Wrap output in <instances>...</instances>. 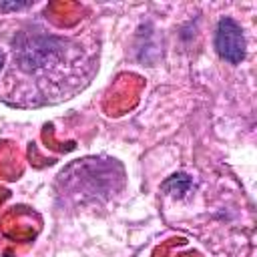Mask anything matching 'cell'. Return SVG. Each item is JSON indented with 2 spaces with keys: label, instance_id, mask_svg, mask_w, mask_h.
I'll use <instances>...</instances> for the list:
<instances>
[{
  "label": "cell",
  "instance_id": "277c9868",
  "mask_svg": "<svg viewBox=\"0 0 257 257\" xmlns=\"http://www.w3.org/2000/svg\"><path fill=\"white\" fill-rule=\"evenodd\" d=\"M2 66H4V54H2V50H0V70H2Z\"/></svg>",
  "mask_w": 257,
  "mask_h": 257
},
{
  "label": "cell",
  "instance_id": "7a4b0ae2",
  "mask_svg": "<svg viewBox=\"0 0 257 257\" xmlns=\"http://www.w3.org/2000/svg\"><path fill=\"white\" fill-rule=\"evenodd\" d=\"M189 187H191V179H189V175H185V173L173 175V177H171L169 181H165V185H163V189L171 191L173 195H183Z\"/></svg>",
  "mask_w": 257,
  "mask_h": 257
},
{
  "label": "cell",
  "instance_id": "3957f363",
  "mask_svg": "<svg viewBox=\"0 0 257 257\" xmlns=\"http://www.w3.org/2000/svg\"><path fill=\"white\" fill-rule=\"evenodd\" d=\"M24 6H28V2H24V4H2L4 10H6V8H24Z\"/></svg>",
  "mask_w": 257,
  "mask_h": 257
},
{
  "label": "cell",
  "instance_id": "6da1fadb",
  "mask_svg": "<svg viewBox=\"0 0 257 257\" xmlns=\"http://www.w3.org/2000/svg\"><path fill=\"white\" fill-rule=\"evenodd\" d=\"M215 50L217 54L231 62L239 64L245 58V36L243 28L229 16H223L215 30Z\"/></svg>",
  "mask_w": 257,
  "mask_h": 257
}]
</instances>
